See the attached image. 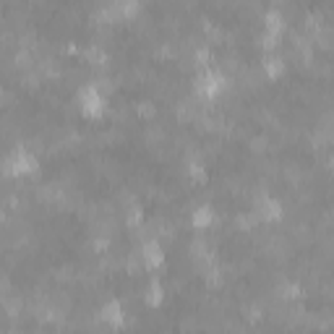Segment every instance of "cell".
<instances>
[{
	"instance_id": "1",
	"label": "cell",
	"mask_w": 334,
	"mask_h": 334,
	"mask_svg": "<svg viewBox=\"0 0 334 334\" xmlns=\"http://www.w3.org/2000/svg\"><path fill=\"white\" fill-rule=\"evenodd\" d=\"M211 219V214H209V209H204V211H199V217H196V225H206Z\"/></svg>"
}]
</instances>
